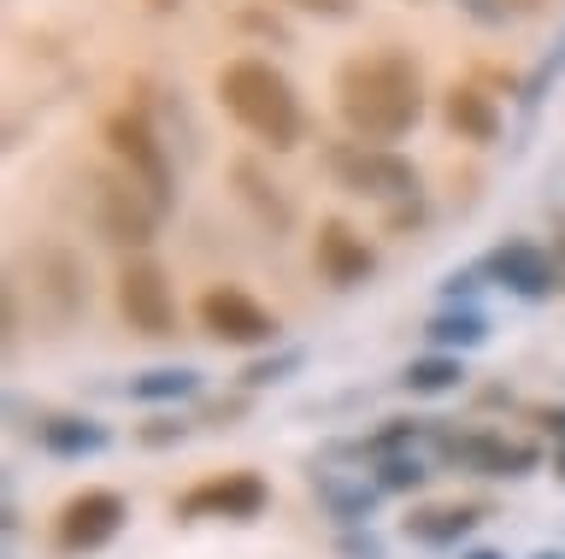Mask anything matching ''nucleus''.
<instances>
[{
  "instance_id": "nucleus-16",
  "label": "nucleus",
  "mask_w": 565,
  "mask_h": 559,
  "mask_svg": "<svg viewBox=\"0 0 565 559\" xmlns=\"http://www.w3.org/2000/svg\"><path fill=\"white\" fill-rule=\"evenodd\" d=\"M441 118H448V130L459 136V142H494V136H501L494 100L483 89H471V83H454V89L441 95Z\"/></svg>"
},
{
  "instance_id": "nucleus-19",
  "label": "nucleus",
  "mask_w": 565,
  "mask_h": 559,
  "mask_svg": "<svg viewBox=\"0 0 565 559\" xmlns=\"http://www.w3.org/2000/svg\"><path fill=\"white\" fill-rule=\"evenodd\" d=\"M459 383H466V359L448 354V347H430V354H418L401 372V389L406 395H454Z\"/></svg>"
},
{
  "instance_id": "nucleus-34",
  "label": "nucleus",
  "mask_w": 565,
  "mask_h": 559,
  "mask_svg": "<svg viewBox=\"0 0 565 559\" xmlns=\"http://www.w3.org/2000/svg\"><path fill=\"white\" fill-rule=\"evenodd\" d=\"M559 248H565V236H559Z\"/></svg>"
},
{
  "instance_id": "nucleus-17",
  "label": "nucleus",
  "mask_w": 565,
  "mask_h": 559,
  "mask_svg": "<svg viewBox=\"0 0 565 559\" xmlns=\"http://www.w3.org/2000/svg\"><path fill=\"white\" fill-rule=\"evenodd\" d=\"M318 501H324V513L348 530V524H365L371 513H377L383 483L377 477H371V483L365 477H335V471H330V477H318Z\"/></svg>"
},
{
  "instance_id": "nucleus-5",
  "label": "nucleus",
  "mask_w": 565,
  "mask_h": 559,
  "mask_svg": "<svg viewBox=\"0 0 565 559\" xmlns=\"http://www.w3.org/2000/svg\"><path fill=\"white\" fill-rule=\"evenodd\" d=\"M324 171L335 178V189H348V195L360 201H413L418 195V171L413 160H401L395 148L383 142H330L324 148Z\"/></svg>"
},
{
  "instance_id": "nucleus-11",
  "label": "nucleus",
  "mask_w": 565,
  "mask_h": 559,
  "mask_svg": "<svg viewBox=\"0 0 565 559\" xmlns=\"http://www.w3.org/2000/svg\"><path fill=\"white\" fill-rule=\"evenodd\" d=\"M201 330L224 347H271L277 342V312H265L247 289H206L201 294Z\"/></svg>"
},
{
  "instance_id": "nucleus-21",
  "label": "nucleus",
  "mask_w": 565,
  "mask_h": 559,
  "mask_svg": "<svg viewBox=\"0 0 565 559\" xmlns=\"http://www.w3.org/2000/svg\"><path fill=\"white\" fill-rule=\"evenodd\" d=\"M236 183H242V201L259 213V224H271L277 236L295 224V206L277 195V183H265V178H259V165H254V160H242V165H236Z\"/></svg>"
},
{
  "instance_id": "nucleus-4",
  "label": "nucleus",
  "mask_w": 565,
  "mask_h": 559,
  "mask_svg": "<svg viewBox=\"0 0 565 559\" xmlns=\"http://www.w3.org/2000/svg\"><path fill=\"white\" fill-rule=\"evenodd\" d=\"M7 294L18 307L30 301V319L47 324V330H65L88 312V266L60 241H35L12 259V277H7Z\"/></svg>"
},
{
  "instance_id": "nucleus-2",
  "label": "nucleus",
  "mask_w": 565,
  "mask_h": 559,
  "mask_svg": "<svg viewBox=\"0 0 565 559\" xmlns=\"http://www.w3.org/2000/svg\"><path fill=\"white\" fill-rule=\"evenodd\" d=\"M218 100H224V112L271 153L300 142V125H307V118H300V95L271 60H230L218 72Z\"/></svg>"
},
{
  "instance_id": "nucleus-29",
  "label": "nucleus",
  "mask_w": 565,
  "mask_h": 559,
  "mask_svg": "<svg viewBox=\"0 0 565 559\" xmlns=\"http://www.w3.org/2000/svg\"><path fill=\"white\" fill-rule=\"evenodd\" d=\"M536 424H542L547 436H559V442H565V407H542V412H536Z\"/></svg>"
},
{
  "instance_id": "nucleus-22",
  "label": "nucleus",
  "mask_w": 565,
  "mask_h": 559,
  "mask_svg": "<svg viewBox=\"0 0 565 559\" xmlns=\"http://www.w3.org/2000/svg\"><path fill=\"white\" fill-rule=\"evenodd\" d=\"M371 477L383 483V495H418V488L430 483V465L406 448V453H383V460H371Z\"/></svg>"
},
{
  "instance_id": "nucleus-30",
  "label": "nucleus",
  "mask_w": 565,
  "mask_h": 559,
  "mask_svg": "<svg viewBox=\"0 0 565 559\" xmlns=\"http://www.w3.org/2000/svg\"><path fill=\"white\" fill-rule=\"evenodd\" d=\"M471 289H477V277H471V271H454L448 283H441V294H448V301H459V294H471Z\"/></svg>"
},
{
  "instance_id": "nucleus-24",
  "label": "nucleus",
  "mask_w": 565,
  "mask_h": 559,
  "mask_svg": "<svg viewBox=\"0 0 565 559\" xmlns=\"http://www.w3.org/2000/svg\"><path fill=\"white\" fill-rule=\"evenodd\" d=\"M424 436H430V424H424V418H388V424H383L377 436H365V442H360V453H365V460H383V453H406V448H418Z\"/></svg>"
},
{
  "instance_id": "nucleus-12",
  "label": "nucleus",
  "mask_w": 565,
  "mask_h": 559,
  "mask_svg": "<svg viewBox=\"0 0 565 559\" xmlns=\"http://www.w3.org/2000/svg\"><path fill=\"white\" fill-rule=\"evenodd\" d=\"M483 277L512 289V294H524V301H542V294L565 289V266L547 248H536V241H501V248L483 259Z\"/></svg>"
},
{
  "instance_id": "nucleus-23",
  "label": "nucleus",
  "mask_w": 565,
  "mask_h": 559,
  "mask_svg": "<svg viewBox=\"0 0 565 559\" xmlns=\"http://www.w3.org/2000/svg\"><path fill=\"white\" fill-rule=\"evenodd\" d=\"M300 365H307V347H277V354L265 359H247L242 365V389H277V383H289Z\"/></svg>"
},
{
  "instance_id": "nucleus-25",
  "label": "nucleus",
  "mask_w": 565,
  "mask_h": 559,
  "mask_svg": "<svg viewBox=\"0 0 565 559\" xmlns=\"http://www.w3.org/2000/svg\"><path fill=\"white\" fill-rule=\"evenodd\" d=\"M335 553H342V559H383L388 548H383V536H371V530H360V524H348V530L335 536Z\"/></svg>"
},
{
  "instance_id": "nucleus-31",
  "label": "nucleus",
  "mask_w": 565,
  "mask_h": 559,
  "mask_svg": "<svg viewBox=\"0 0 565 559\" xmlns=\"http://www.w3.org/2000/svg\"><path fill=\"white\" fill-rule=\"evenodd\" d=\"M554 477L565 483V442H554Z\"/></svg>"
},
{
  "instance_id": "nucleus-14",
  "label": "nucleus",
  "mask_w": 565,
  "mask_h": 559,
  "mask_svg": "<svg viewBox=\"0 0 565 559\" xmlns=\"http://www.w3.org/2000/svg\"><path fill=\"white\" fill-rule=\"evenodd\" d=\"M35 448L53 453V460H95V453L113 448V430L83 412H47L35 418Z\"/></svg>"
},
{
  "instance_id": "nucleus-26",
  "label": "nucleus",
  "mask_w": 565,
  "mask_h": 559,
  "mask_svg": "<svg viewBox=\"0 0 565 559\" xmlns=\"http://www.w3.org/2000/svg\"><path fill=\"white\" fill-rule=\"evenodd\" d=\"M183 436H189L183 418H166V412H159V418H148V424L136 430V442H141V448H171V442H183Z\"/></svg>"
},
{
  "instance_id": "nucleus-13",
  "label": "nucleus",
  "mask_w": 565,
  "mask_h": 559,
  "mask_svg": "<svg viewBox=\"0 0 565 559\" xmlns=\"http://www.w3.org/2000/svg\"><path fill=\"white\" fill-rule=\"evenodd\" d=\"M312 266L335 289H360V283H371V271H377V254H371V241L353 230V224L324 218L318 224V241H312Z\"/></svg>"
},
{
  "instance_id": "nucleus-7",
  "label": "nucleus",
  "mask_w": 565,
  "mask_h": 559,
  "mask_svg": "<svg viewBox=\"0 0 565 559\" xmlns=\"http://www.w3.org/2000/svg\"><path fill=\"white\" fill-rule=\"evenodd\" d=\"M430 442L448 465L459 471H477V477H530L542 465V453L530 442H507L501 430H448V424H430Z\"/></svg>"
},
{
  "instance_id": "nucleus-3",
  "label": "nucleus",
  "mask_w": 565,
  "mask_h": 559,
  "mask_svg": "<svg viewBox=\"0 0 565 559\" xmlns=\"http://www.w3.org/2000/svg\"><path fill=\"white\" fill-rule=\"evenodd\" d=\"M77 206H83V224L106 248H130V254L153 248L159 213H166L124 165H88L77 178Z\"/></svg>"
},
{
  "instance_id": "nucleus-20",
  "label": "nucleus",
  "mask_w": 565,
  "mask_h": 559,
  "mask_svg": "<svg viewBox=\"0 0 565 559\" xmlns=\"http://www.w3.org/2000/svg\"><path fill=\"white\" fill-rule=\"evenodd\" d=\"M430 347H448V354H471V347L489 342V319L477 307H441L430 324H424Z\"/></svg>"
},
{
  "instance_id": "nucleus-27",
  "label": "nucleus",
  "mask_w": 565,
  "mask_h": 559,
  "mask_svg": "<svg viewBox=\"0 0 565 559\" xmlns=\"http://www.w3.org/2000/svg\"><path fill=\"white\" fill-rule=\"evenodd\" d=\"M282 7L312 12V19H353V12H360V0H282Z\"/></svg>"
},
{
  "instance_id": "nucleus-32",
  "label": "nucleus",
  "mask_w": 565,
  "mask_h": 559,
  "mask_svg": "<svg viewBox=\"0 0 565 559\" xmlns=\"http://www.w3.org/2000/svg\"><path fill=\"white\" fill-rule=\"evenodd\" d=\"M459 559H507V553H494V548H471V553H459Z\"/></svg>"
},
{
  "instance_id": "nucleus-33",
  "label": "nucleus",
  "mask_w": 565,
  "mask_h": 559,
  "mask_svg": "<svg viewBox=\"0 0 565 559\" xmlns=\"http://www.w3.org/2000/svg\"><path fill=\"white\" fill-rule=\"evenodd\" d=\"M530 559H565L559 548H542V553H530Z\"/></svg>"
},
{
  "instance_id": "nucleus-10",
  "label": "nucleus",
  "mask_w": 565,
  "mask_h": 559,
  "mask_svg": "<svg viewBox=\"0 0 565 559\" xmlns=\"http://www.w3.org/2000/svg\"><path fill=\"white\" fill-rule=\"evenodd\" d=\"M118 312L136 336H177V294H171V277L153 266V259H130L118 271Z\"/></svg>"
},
{
  "instance_id": "nucleus-18",
  "label": "nucleus",
  "mask_w": 565,
  "mask_h": 559,
  "mask_svg": "<svg viewBox=\"0 0 565 559\" xmlns=\"http://www.w3.org/2000/svg\"><path fill=\"white\" fill-rule=\"evenodd\" d=\"M124 395L141 400V407H177V400L201 395V372H194V365H153V372L130 377Z\"/></svg>"
},
{
  "instance_id": "nucleus-1",
  "label": "nucleus",
  "mask_w": 565,
  "mask_h": 559,
  "mask_svg": "<svg viewBox=\"0 0 565 559\" xmlns=\"http://www.w3.org/2000/svg\"><path fill=\"white\" fill-rule=\"evenodd\" d=\"M335 112L342 125L360 136V142H401L406 130L424 118V83H418V65L401 54V47H365L335 65Z\"/></svg>"
},
{
  "instance_id": "nucleus-6",
  "label": "nucleus",
  "mask_w": 565,
  "mask_h": 559,
  "mask_svg": "<svg viewBox=\"0 0 565 559\" xmlns=\"http://www.w3.org/2000/svg\"><path fill=\"white\" fill-rule=\"evenodd\" d=\"M100 142H106V153H113V165H124L171 213V201H177L171 195V153H166V142H159V130L148 125V112H136V107L113 112L100 125Z\"/></svg>"
},
{
  "instance_id": "nucleus-9",
  "label": "nucleus",
  "mask_w": 565,
  "mask_h": 559,
  "mask_svg": "<svg viewBox=\"0 0 565 559\" xmlns=\"http://www.w3.org/2000/svg\"><path fill=\"white\" fill-rule=\"evenodd\" d=\"M124 524H130V501L118 488H77L60 518H53V548L60 553H100Z\"/></svg>"
},
{
  "instance_id": "nucleus-28",
  "label": "nucleus",
  "mask_w": 565,
  "mask_h": 559,
  "mask_svg": "<svg viewBox=\"0 0 565 559\" xmlns=\"http://www.w3.org/2000/svg\"><path fill=\"white\" fill-rule=\"evenodd\" d=\"M459 7H466L471 12V19H483V24H507V0H459Z\"/></svg>"
},
{
  "instance_id": "nucleus-8",
  "label": "nucleus",
  "mask_w": 565,
  "mask_h": 559,
  "mask_svg": "<svg viewBox=\"0 0 565 559\" xmlns=\"http://www.w3.org/2000/svg\"><path fill=\"white\" fill-rule=\"evenodd\" d=\"M265 506H271V483L259 471H218V477H201L194 488L177 495V518L201 524V518H224V524H254Z\"/></svg>"
},
{
  "instance_id": "nucleus-15",
  "label": "nucleus",
  "mask_w": 565,
  "mask_h": 559,
  "mask_svg": "<svg viewBox=\"0 0 565 559\" xmlns=\"http://www.w3.org/2000/svg\"><path fill=\"white\" fill-rule=\"evenodd\" d=\"M477 524H483V506L454 501V506H413V513L401 518V530H406V541H418V548H459Z\"/></svg>"
}]
</instances>
